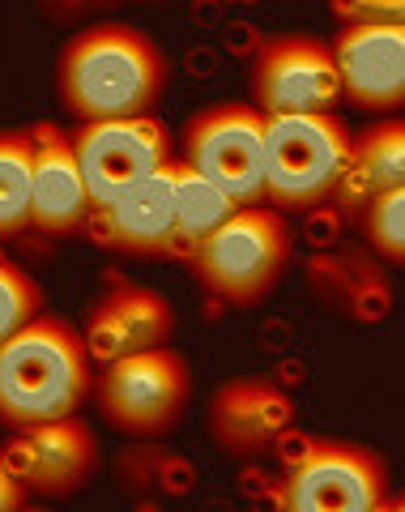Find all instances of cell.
<instances>
[{
	"instance_id": "cell-15",
	"label": "cell",
	"mask_w": 405,
	"mask_h": 512,
	"mask_svg": "<svg viewBox=\"0 0 405 512\" xmlns=\"http://www.w3.org/2000/svg\"><path fill=\"white\" fill-rule=\"evenodd\" d=\"M81 231H90L94 244H103L111 252H128V256L175 252V218H171L167 167L154 171L150 180H141L137 188L111 197L107 205H94Z\"/></svg>"
},
{
	"instance_id": "cell-9",
	"label": "cell",
	"mask_w": 405,
	"mask_h": 512,
	"mask_svg": "<svg viewBox=\"0 0 405 512\" xmlns=\"http://www.w3.org/2000/svg\"><path fill=\"white\" fill-rule=\"evenodd\" d=\"M342 103L329 43L312 35H273L252 60V107L261 116H307Z\"/></svg>"
},
{
	"instance_id": "cell-4",
	"label": "cell",
	"mask_w": 405,
	"mask_h": 512,
	"mask_svg": "<svg viewBox=\"0 0 405 512\" xmlns=\"http://www.w3.org/2000/svg\"><path fill=\"white\" fill-rule=\"evenodd\" d=\"M350 137L337 111L265 116V201L290 214L333 201L350 163Z\"/></svg>"
},
{
	"instance_id": "cell-12",
	"label": "cell",
	"mask_w": 405,
	"mask_h": 512,
	"mask_svg": "<svg viewBox=\"0 0 405 512\" xmlns=\"http://www.w3.org/2000/svg\"><path fill=\"white\" fill-rule=\"evenodd\" d=\"M9 466L22 478L26 491L60 500V495H73L94 478V470H99V440L77 414H60V419L22 427V440L13 444Z\"/></svg>"
},
{
	"instance_id": "cell-7",
	"label": "cell",
	"mask_w": 405,
	"mask_h": 512,
	"mask_svg": "<svg viewBox=\"0 0 405 512\" xmlns=\"http://www.w3.org/2000/svg\"><path fill=\"white\" fill-rule=\"evenodd\" d=\"M388 466L376 448L350 440H312L290 461L278 508L286 512H371L384 504Z\"/></svg>"
},
{
	"instance_id": "cell-24",
	"label": "cell",
	"mask_w": 405,
	"mask_h": 512,
	"mask_svg": "<svg viewBox=\"0 0 405 512\" xmlns=\"http://www.w3.org/2000/svg\"><path fill=\"white\" fill-rule=\"evenodd\" d=\"M39 9L52 22H73V18H81V13H90L86 0H39Z\"/></svg>"
},
{
	"instance_id": "cell-26",
	"label": "cell",
	"mask_w": 405,
	"mask_h": 512,
	"mask_svg": "<svg viewBox=\"0 0 405 512\" xmlns=\"http://www.w3.org/2000/svg\"><path fill=\"white\" fill-rule=\"evenodd\" d=\"M0 261H5V252H0Z\"/></svg>"
},
{
	"instance_id": "cell-1",
	"label": "cell",
	"mask_w": 405,
	"mask_h": 512,
	"mask_svg": "<svg viewBox=\"0 0 405 512\" xmlns=\"http://www.w3.org/2000/svg\"><path fill=\"white\" fill-rule=\"evenodd\" d=\"M162 86H167V60L145 30L124 22L86 26L69 39L56 64L60 107L77 124L150 116Z\"/></svg>"
},
{
	"instance_id": "cell-20",
	"label": "cell",
	"mask_w": 405,
	"mask_h": 512,
	"mask_svg": "<svg viewBox=\"0 0 405 512\" xmlns=\"http://www.w3.org/2000/svg\"><path fill=\"white\" fill-rule=\"evenodd\" d=\"M359 227L367 239V252L376 261L401 265L405 261V188L376 192L359 210Z\"/></svg>"
},
{
	"instance_id": "cell-6",
	"label": "cell",
	"mask_w": 405,
	"mask_h": 512,
	"mask_svg": "<svg viewBox=\"0 0 405 512\" xmlns=\"http://www.w3.org/2000/svg\"><path fill=\"white\" fill-rule=\"evenodd\" d=\"M184 163L235 205L265 201V116L252 103H218L184 124Z\"/></svg>"
},
{
	"instance_id": "cell-8",
	"label": "cell",
	"mask_w": 405,
	"mask_h": 512,
	"mask_svg": "<svg viewBox=\"0 0 405 512\" xmlns=\"http://www.w3.org/2000/svg\"><path fill=\"white\" fill-rule=\"evenodd\" d=\"M69 146L81 167V180H86L90 205H107L111 197L137 188L171 163V137L154 116L77 124L69 133Z\"/></svg>"
},
{
	"instance_id": "cell-19",
	"label": "cell",
	"mask_w": 405,
	"mask_h": 512,
	"mask_svg": "<svg viewBox=\"0 0 405 512\" xmlns=\"http://www.w3.org/2000/svg\"><path fill=\"white\" fill-rule=\"evenodd\" d=\"M30 227V133H0V239Z\"/></svg>"
},
{
	"instance_id": "cell-16",
	"label": "cell",
	"mask_w": 405,
	"mask_h": 512,
	"mask_svg": "<svg viewBox=\"0 0 405 512\" xmlns=\"http://www.w3.org/2000/svg\"><path fill=\"white\" fill-rule=\"evenodd\" d=\"M388 188H405V128L401 120H384L367 133L350 137V163L342 184L333 192V205L346 214H359L363 205Z\"/></svg>"
},
{
	"instance_id": "cell-21",
	"label": "cell",
	"mask_w": 405,
	"mask_h": 512,
	"mask_svg": "<svg viewBox=\"0 0 405 512\" xmlns=\"http://www.w3.org/2000/svg\"><path fill=\"white\" fill-rule=\"evenodd\" d=\"M43 312V291L39 282L26 274L22 265L0 261V342L13 338L30 316Z\"/></svg>"
},
{
	"instance_id": "cell-14",
	"label": "cell",
	"mask_w": 405,
	"mask_h": 512,
	"mask_svg": "<svg viewBox=\"0 0 405 512\" xmlns=\"http://www.w3.org/2000/svg\"><path fill=\"white\" fill-rule=\"evenodd\" d=\"M90 192L73 158L69 133L56 124L30 128V227L43 235H73L90 218Z\"/></svg>"
},
{
	"instance_id": "cell-25",
	"label": "cell",
	"mask_w": 405,
	"mask_h": 512,
	"mask_svg": "<svg viewBox=\"0 0 405 512\" xmlns=\"http://www.w3.org/2000/svg\"><path fill=\"white\" fill-rule=\"evenodd\" d=\"M86 5H90V9H99V5H116V0H86Z\"/></svg>"
},
{
	"instance_id": "cell-23",
	"label": "cell",
	"mask_w": 405,
	"mask_h": 512,
	"mask_svg": "<svg viewBox=\"0 0 405 512\" xmlns=\"http://www.w3.org/2000/svg\"><path fill=\"white\" fill-rule=\"evenodd\" d=\"M22 504H26V487H22V478L13 474L9 457L0 453V512H18Z\"/></svg>"
},
{
	"instance_id": "cell-11",
	"label": "cell",
	"mask_w": 405,
	"mask_h": 512,
	"mask_svg": "<svg viewBox=\"0 0 405 512\" xmlns=\"http://www.w3.org/2000/svg\"><path fill=\"white\" fill-rule=\"evenodd\" d=\"M290 423H295V402H290L286 389H278L265 376L226 380L209 397L205 410V427L214 444L226 457H243V461L265 457L273 444H282Z\"/></svg>"
},
{
	"instance_id": "cell-5",
	"label": "cell",
	"mask_w": 405,
	"mask_h": 512,
	"mask_svg": "<svg viewBox=\"0 0 405 512\" xmlns=\"http://www.w3.org/2000/svg\"><path fill=\"white\" fill-rule=\"evenodd\" d=\"M90 389L99 397L103 419L124 436H162L184 419L192 372L180 350L167 342L103 363V376H94Z\"/></svg>"
},
{
	"instance_id": "cell-3",
	"label": "cell",
	"mask_w": 405,
	"mask_h": 512,
	"mask_svg": "<svg viewBox=\"0 0 405 512\" xmlns=\"http://www.w3.org/2000/svg\"><path fill=\"white\" fill-rule=\"evenodd\" d=\"M290 252H295V239H290L282 210L256 201L235 205L188 256L209 295L231 308H248L282 282Z\"/></svg>"
},
{
	"instance_id": "cell-22",
	"label": "cell",
	"mask_w": 405,
	"mask_h": 512,
	"mask_svg": "<svg viewBox=\"0 0 405 512\" xmlns=\"http://www.w3.org/2000/svg\"><path fill=\"white\" fill-rule=\"evenodd\" d=\"M342 22H388L401 26V0H337Z\"/></svg>"
},
{
	"instance_id": "cell-17",
	"label": "cell",
	"mask_w": 405,
	"mask_h": 512,
	"mask_svg": "<svg viewBox=\"0 0 405 512\" xmlns=\"http://www.w3.org/2000/svg\"><path fill=\"white\" fill-rule=\"evenodd\" d=\"M384 261L359 252H329L307 265V286L329 303L333 312H346L354 320H380L388 312V286Z\"/></svg>"
},
{
	"instance_id": "cell-13",
	"label": "cell",
	"mask_w": 405,
	"mask_h": 512,
	"mask_svg": "<svg viewBox=\"0 0 405 512\" xmlns=\"http://www.w3.org/2000/svg\"><path fill=\"white\" fill-rule=\"evenodd\" d=\"M171 338H175L171 299L137 282H120L94 299V308L86 312V329H81V342H86L90 359L99 363L137 355V350L150 346H167Z\"/></svg>"
},
{
	"instance_id": "cell-18",
	"label": "cell",
	"mask_w": 405,
	"mask_h": 512,
	"mask_svg": "<svg viewBox=\"0 0 405 512\" xmlns=\"http://www.w3.org/2000/svg\"><path fill=\"white\" fill-rule=\"evenodd\" d=\"M167 184H171V218H175V248L192 252L201 239L218 227V222L235 210L218 184H209L188 163H167Z\"/></svg>"
},
{
	"instance_id": "cell-2",
	"label": "cell",
	"mask_w": 405,
	"mask_h": 512,
	"mask_svg": "<svg viewBox=\"0 0 405 512\" xmlns=\"http://www.w3.org/2000/svg\"><path fill=\"white\" fill-rule=\"evenodd\" d=\"M90 350L60 316H30L0 342V423L22 431L60 414H77L90 397Z\"/></svg>"
},
{
	"instance_id": "cell-10",
	"label": "cell",
	"mask_w": 405,
	"mask_h": 512,
	"mask_svg": "<svg viewBox=\"0 0 405 512\" xmlns=\"http://www.w3.org/2000/svg\"><path fill=\"white\" fill-rule=\"evenodd\" d=\"M342 99L363 111H397L405 103V30L388 22H342L329 43Z\"/></svg>"
}]
</instances>
